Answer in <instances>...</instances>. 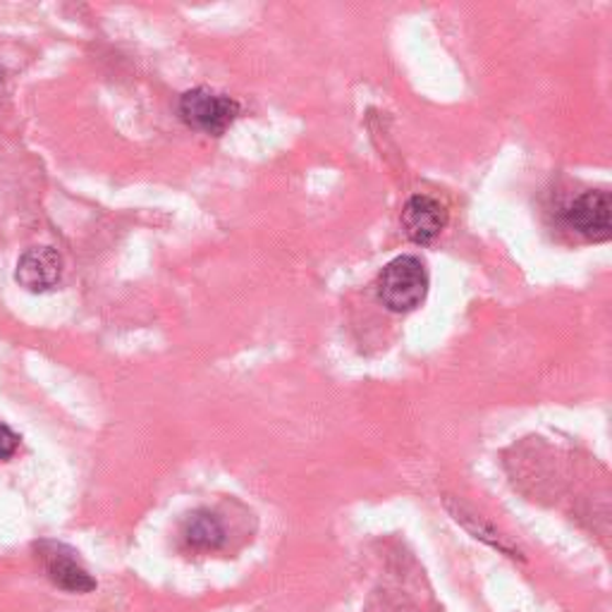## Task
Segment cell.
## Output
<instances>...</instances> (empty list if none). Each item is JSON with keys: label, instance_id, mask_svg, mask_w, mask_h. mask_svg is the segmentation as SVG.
Here are the masks:
<instances>
[{"label": "cell", "instance_id": "1", "mask_svg": "<svg viewBox=\"0 0 612 612\" xmlns=\"http://www.w3.org/2000/svg\"><path fill=\"white\" fill-rule=\"evenodd\" d=\"M428 295V271L422 259L397 256L379 275V299L395 314L414 312Z\"/></svg>", "mask_w": 612, "mask_h": 612}, {"label": "cell", "instance_id": "2", "mask_svg": "<svg viewBox=\"0 0 612 612\" xmlns=\"http://www.w3.org/2000/svg\"><path fill=\"white\" fill-rule=\"evenodd\" d=\"M177 110L187 128L211 136H220L226 134V130L234 120H238L240 103L226 94L201 87L183 94Z\"/></svg>", "mask_w": 612, "mask_h": 612}, {"label": "cell", "instance_id": "3", "mask_svg": "<svg viewBox=\"0 0 612 612\" xmlns=\"http://www.w3.org/2000/svg\"><path fill=\"white\" fill-rule=\"evenodd\" d=\"M34 550L41 569H44V575L55 589L85 595L99 587L96 579L89 575V569L77 560V553L67 548L65 544H58V540H39Z\"/></svg>", "mask_w": 612, "mask_h": 612}, {"label": "cell", "instance_id": "4", "mask_svg": "<svg viewBox=\"0 0 612 612\" xmlns=\"http://www.w3.org/2000/svg\"><path fill=\"white\" fill-rule=\"evenodd\" d=\"M612 199L610 192H583L565 208V222L589 242H608L612 238Z\"/></svg>", "mask_w": 612, "mask_h": 612}, {"label": "cell", "instance_id": "5", "mask_svg": "<svg viewBox=\"0 0 612 612\" xmlns=\"http://www.w3.org/2000/svg\"><path fill=\"white\" fill-rule=\"evenodd\" d=\"M448 226V211L445 206L426 194H416L402 211V228L414 244H430Z\"/></svg>", "mask_w": 612, "mask_h": 612}, {"label": "cell", "instance_id": "6", "mask_svg": "<svg viewBox=\"0 0 612 612\" xmlns=\"http://www.w3.org/2000/svg\"><path fill=\"white\" fill-rule=\"evenodd\" d=\"M63 256L53 247H32L20 256L15 281L30 292H48L61 283Z\"/></svg>", "mask_w": 612, "mask_h": 612}, {"label": "cell", "instance_id": "7", "mask_svg": "<svg viewBox=\"0 0 612 612\" xmlns=\"http://www.w3.org/2000/svg\"><path fill=\"white\" fill-rule=\"evenodd\" d=\"M183 538L192 550H218L226 544V526L208 510H194L183 524Z\"/></svg>", "mask_w": 612, "mask_h": 612}, {"label": "cell", "instance_id": "8", "mask_svg": "<svg viewBox=\"0 0 612 612\" xmlns=\"http://www.w3.org/2000/svg\"><path fill=\"white\" fill-rule=\"evenodd\" d=\"M448 510L455 514V520L462 524L467 532L474 536V538H479V540H483V544H489L491 548H495V550H500V553H505V555H510V558H522L520 555V550L517 548H512L507 540L500 536L495 528L491 526V524H483L479 517H474V514H469L462 505L459 507H455L450 500H448Z\"/></svg>", "mask_w": 612, "mask_h": 612}, {"label": "cell", "instance_id": "9", "mask_svg": "<svg viewBox=\"0 0 612 612\" xmlns=\"http://www.w3.org/2000/svg\"><path fill=\"white\" fill-rule=\"evenodd\" d=\"M22 438L12 430L10 426L0 424V462H8L10 457H15V452L20 450Z\"/></svg>", "mask_w": 612, "mask_h": 612}]
</instances>
